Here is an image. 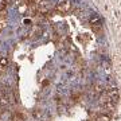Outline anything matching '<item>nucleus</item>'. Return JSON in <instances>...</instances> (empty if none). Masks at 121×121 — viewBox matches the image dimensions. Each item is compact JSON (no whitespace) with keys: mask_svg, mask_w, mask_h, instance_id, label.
Segmentation results:
<instances>
[{"mask_svg":"<svg viewBox=\"0 0 121 121\" xmlns=\"http://www.w3.org/2000/svg\"><path fill=\"white\" fill-rule=\"evenodd\" d=\"M55 9L58 11L59 13H67L71 9V3H70L69 0H63V1H59L58 4H56Z\"/></svg>","mask_w":121,"mask_h":121,"instance_id":"obj_1","label":"nucleus"},{"mask_svg":"<svg viewBox=\"0 0 121 121\" xmlns=\"http://www.w3.org/2000/svg\"><path fill=\"white\" fill-rule=\"evenodd\" d=\"M3 27H4V22H0V31L3 30Z\"/></svg>","mask_w":121,"mask_h":121,"instance_id":"obj_2","label":"nucleus"}]
</instances>
